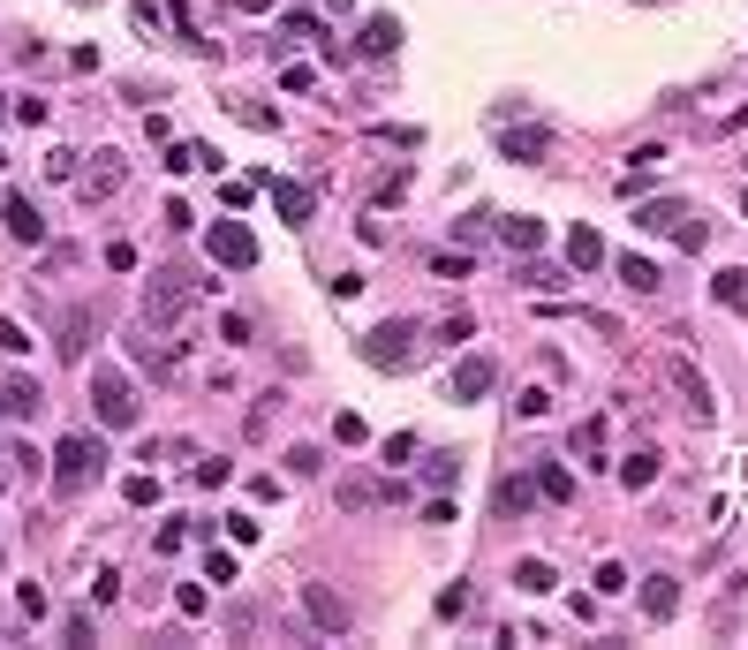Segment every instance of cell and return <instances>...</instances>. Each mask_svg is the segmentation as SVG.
I'll list each match as a JSON object with an SVG mask.
<instances>
[{
  "label": "cell",
  "mask_w": 748,
  "mask_h": 650,
  "mask_svg": "<svg viewBox=\"0 0 748 650\" xmlns=\"http://www.w3.org/2000/svg\"><path fill=\"white\" fill-rule=\"evenodd\" d=\"M91 416L106 431H136L144 424V401H136V378L121 363H91Z\"/></svg>",
  "instance_id": "obj_1"
},
{
  "label": "cell",
  "mask_w": 748,
  "mask_h": 650,
  "mask_svg": "<svg viewBox=\"0 0 748 650\" xmlns=\"http://www.w3.org/2000/svg\"><path fill=\"white\" fill-rule=\"evenodd\" d=\"M106 477V446L99 439H61L53 446V492H91Z\"/></svg>",
  "instance_id": "obj_2"
},
{
  "label": "cell",
  "mask_w": 748,
  "mask_h": 650,
  "mask_svg": "<svg viewBox=\"0 0 748 650\" xmlns=\"http://www.w3.org/2000/svg\"><path fill=\"white\" fill-rule=\"evenodd\" d=\"M197 288L204 280H189V273H152V288H144V325H182L189 318V303H197Z\"/></svg>",
  "instance_id": "obj_3"
},
{
  "label": "cell",
  "mask_w": 748,
  "mask_h": 650,
  "mask_svg": "<svg viewBox=\"0 0 748 650\" xmlns=\"http://www.w3.org/2000/svg\"><path fill=\"white\" fill-rule=\"evenodd\" d=\"M295 598H303V613H310V628H318V635H348V628H356V605L340 598L333 582H295Z\"/></svg>",
  "instance_id": "obj_4"
},
{
  "label": "cell",
  "mask_w": 748,
  "mask_h": 650,
  "mask_svg": "<svg viewBox=\"0 0 748 650\" xmlns=\"http://www.w3.org/2000/svg\"><path fill=\"white\" fill-rule=\"evenodd\" d=\"M658 371L673 378V394H680V409L696 416V424H711V416H718V394H711V378H703V371H696V363H688V356H665Z\"/></svg>",
  "instance_id": "obj_5"
},
{
  "label": "cell",
  "mask_w": 748,
  "mask_h": 650,
  "mask_svg": "<svg viewBox=\"0 0 748 650\" xmlns=\"http://www.w3.org/2000/svg\"><path fill=\"white\" fill-rule=\"evenodd\" d=\"M363 363H378V371H408V363H416V325L386 318L371 341H363Z\"/></svg>",
  "instance_id": "obj_6"
},
{
  "label": "cell",
  "mask_w": 748,
  "mask_h": 650,
  "mask_svg": "<svg viewBox=\"0 0 748 650\" xmlns=\"http://www.w3.org/2000/svg\"><path fill=\"white\" fill-rule=\"evenodd\" d=\"M91 341H99V310H61V318H53V356L61 363H84L91 356Z\"/></svg>",
  "instance_id": "obj_7"
},
{
  "label": "cell",
  "mask_w": 748,
  "mask_h": 650,
  "mask_svg": "<svg viewBox=\"0 0 748 650\" xmlns=\"http://www.w3.org/2000/svg\"><path fill=\"white\" fill-rule=\"evenodd\" d=\"M492 386H499V363L492 356H461L454 378H446V394H454V401H484Z\"/></svg>",
  "instance_id": "obj_8"
},
{
  "label": "cell",
  "mask_w": 748,
  "mask_h": 650,
  "mask_svg": "<svg viewBox=\"0 0 748 650\" xmlns=\"http://www.w3.org/2000/svg\"><path fill=\"white\" fill-rule=\"evenodd\" d=\"M212 257H220V265H235V273H242V265H257V235H250V227H242V220L212 227Z\"/></svg>",
  "instance_id": "obj_9"
},
{
  "label": "cell",
  "mask_w": 748,
  "mask_h": 650,
  "mask_svg": "<svg viewBox=\"0 0 748 650\" xmlns=\"http://www.w3.org/2000/svg\"><path fill=\"white\" fill-rule=\"evenodd\" d=\"M76 189H84V205H106L121 189V152H99V167H76Z\"/></svg>",
  "instance_id": "obj_10"
},
{
  "label": "cell",
  "mask_w": 748,
  "mask_h": 650,
  "mask_svg": "<svg viewBox=\"0 0 748 650\" xmlns=\"http://www.w3.org/2000/svg\"><path fill=\"white\" fill-rule=\"evenodd\" d=\"M544 152H552L544 129H499V159H514V167H537Z\"/></svg>",
  "instance_id": "obj_11"
},
{
  "label": "cell",
  "mask_w": 748,
  "mask_h": 650,
  "mask_svg": "<svg viewBox=\"0 0 748 650\" xmlns=\"http://www.w3.org/2000/svg\"><path fill=\"white\" fill-rule=\"evenodd\" d=\"M0 409H8V416H38V409H46V394H38V378H0Z\"/></svg>",
  "instance_id": "obj_12"
},
{
  "label": "cell",
  "mask_w": 748,
  "mask_h": 650,
  "mask_svg": "<svg viewBox=\"0 0 748 650\" xmlns=\"http://www.w3.org/2000/svg\"><path fill=\"white\" fill-rule=\"evenodd\" d=\"M0 220H8V235H16V242H46V220H38L31 197H8V205H0Z\"/></svg>",
  "instance_id": "obj_13"
},
{
  "label": "cell",
  "mask_w": 748,
  "mask_h": 650,
  "mask_svg": "<svg viewBox=\"0 0 748 650\" xmlns=\"http://www.w3.org/2000/svg\"><path fill=\"white\" fill-rule=\"evenodd\" d=\"M129 348H136V363H144V371H152V378H174V363H182V341L167 348V341H152V333H136Z\"/></svg>",
  "instance_id": "obj_14"
},
{
  "label": "cell",
  "mask_w": 748,
  "mask_h": 650,
  "mask_svg": "<svg viewBox=\"0 0 748 650\" xmlns=\"http://www.w3.org/2000/svg\"><path fill=\"white\" fill-rule=\"evenodd\" d=\"M529 484H537V499H552V507H567V499H575V477H567L560 462H537V469H529Z\"/></svg>",
  "instance_id": "obj_15"
},
{
  "label": "cell",
  "mask_w": 748,
  "mask_h": 650,
  "mask_svg": "<svg viewBox=\"0 0 748 650\" xmlns=\"http://www.w3.org/2000/svg\"><path fill=\"white\" fill-rule=\"evenodd\" d=\"M643 613H650V620H673V613H680V582H673V575H650V582H643Z\"/></svg>",
  "instance_id": "obj_16"
},
{
  "label": "cell",
  "mask_w": 748,
  "mask_h": 650,
  "mask_svg": "<svg viewBox=\"0 0 748 650\" xmlns=\"http://www.w3.org/2000/svg\"><path fill=\"white\" fill-rule=\"evenodd\" d=\"M567 265H575V273H597V265H605V242H597V227H575V235H567Z\"/></svg>",
  "instance_id": "obj_17"
},
{
  "label": "cell",
  "mask_w": 748,
  "mask_h": 650,
  "mask_svg": "<svg viewBox=\"0 0 748 650\" xmlns=\"http://www.w3.org/2000/svg\"><path fill=\"white\" fill-rule=\"evenodd\" d=\"M378 499H401V492H393V484H371V477H348V484H340V507H348V514L378 507Z\"/></svg>",
  "instance_id": "obj_18"
},
{
  "label": "cell",
  "mask_w": 748,
  "mask_h": 650,
  "mask_svg": "<svg viewBox=\"0 0 748 650\" xmlns=\"http://www.w3.org/2000/svg\"><path fill=\"white\" fill-rule=\"evenodd\" d=\"M393 46H401V16H371L363 23V53H371V61H386Z\"/></svg>",
  "instance_id": "obj_19"
},
{
  "label": "cell",
  "mask_w": 748,
  "mask_h": 650,
  "mask_svg": "<svg viewBox=\"0 0 748 650\" xmlns=\"http://www.w3.org/2000/svg\"><path fill=\"white\" fill-rule=\"evenodd\" d=\"M272 205H280V220H288V227H303L318 197H310V189H295V182H272Z\"/></svg>",
  "instance_id": "obj_20"
},
{
  "label": "cell",
  "mask_w": 748,
  "mask_h": 650,
  "mask_svg": "<svg viewBox=\"0 0 748 650\" xmlns=\"http://www.w3.org/2000/svg\"><path fill=\"white\" fill-rule=\"evenodd\" d=\"M499 242H507V250H537V242H544V220H522V212H507V220H499Z\"/></svg>",
  "instance_id": "obj_21"
},
{
  "label": "cell",
  "mask_w": 748,
  "mask_h": 650,
  "mask_svg": "<svg viewBox=\"0 0 748 650\" xmlns=\"http://www.w3.org/2000/svg\"><path fill=\"white\" fill-rule=\"evenodd\" d=\"M620 484H635V492H643V484H658V446H635L628 462H620Z\"/></svg>",
  "instance_id": "obj_22"
},
{
  "label": "cell",
  "mask_w": 748,
  "mask_h": 650,
  "mask_svg": "<svg viewBox=\"0 0 748 650\" xmlns=\"http://www.w3.org/2000/svg\"><path fill=\"white\" fill-rule=\"evenodd\" d=\"M711 303H726V310H748V273H733V265H726V273L711 280Z\"/></svg>",
  "instance_id": "obj_23"
},
{
  "label": "cell",
  "mask_w": 748,
  "mask_h": 650,
  "mask_svg": "<svg viewBox=\"0 0 748 650\" xmlns=\"http://www.w3.org/2000/svg\"><path fill=\"white\" fill-rule=\"evenodd\" d=\"M552 582H560V575H552V560H522V567H514V590H529V598H544Z\"/></svg>",
  "instance_id": "obj_24"
},
{
  "label": "cell",
  "mask_w": 748,
  "mask_h": 650,
  "mask_svg": "<svg viewBox=\"0 0 748 650\" xmlns=\"http://www.w3.org/2000/svg\"><path fill=\"white\" fill-rule=\"evenodd\" d=\"M673 220H680V205H673V197H658V205H643V212H635V227H643V235H673Z\"/></svg>",
  "instance_id": "obj_25"
},
{
  "label": "cell",
  "mask_w": 748,
  "mask_h": 650,
  "mask_svg": "<svg viewBox=\"0 0 748 650\" xmlns=\"http://www.w3.org/2000/svg\"><path fill=\"white\" fill-rule=\"evenodd\" d=\"M620 280H628L635 295H658V265H650V257H620Z\"/></svg>",
  "instance_id": "obj_26"
},
{
  "label": "cell",
  "mask_w": 748,
  "mask_h": 650,
  "mask_svg": "<svg viewBox=\"0 0 748 650\" xmlns=\"http://www.w3.org/2000/svg\"><path fill=\"white\" fill-rule=\"evenodd\" d=\"M424 484L454 492V484H461V454H431V462H424Z\"/></svg>",
  "instance_id": "obj_27"
},
{
  "label": "cell",
  "mask_w": 748,
  "mask_h": 650,
  "mask_svg": "<svg viewBox=\"0 0 748 650\" xmlns=\"http://www.w3.org/2000/svg\"><path fill=\"white\" fill-rule=\"evenodd\" d=\"M567 446H575V454H605V416H590V424H575V431H567Z\"/></svg>",
  "instance_id": "obj_28"
},
{
  "label": "cell",
  "mask_w": 748,
  "mask_h": 650,
  "mask_svg": "<svg viewBox=\"0 0 748 650\" xmlns=\"http://www.w3.org/2000/svg\"><path fill=\"white\" fill-rule=\"evenodd\" d=\"M620 590H628V567H620V560H597V598H620Z\"/></svg>",
  "instance_id": "obj_29"
},
{
  "label": "cell",
  "mask_w": 748,
  "mask_h": 650,
  "mask_svg": "<svg viewBox=\"0 0 748 650\" xmlns=\"http://www.w3.org/2000/svg\"><path fill=\"white\" fill-rule=\"evenodd\" d=\"M288 469H295V477H318V469H325V446H288Z\"/></svg>",
  "instance_id": "obj_30"
},
{
  "label": "cell",
  "mask_w": 748,
  "mask_h": 650,
  "mask_svg": "<svg viewBox=\"0 0 748 650\" xmlns=\"http://www.w3.org/2000/svg\"><path fill=\"white\" fill-rule=\"evenodd\" d=\"M514 416H529V424H537V416H552V394H544V386H522V401H514Z\"/></svg>",
  "instance_id": "obj_31"
},
{
  "label": "cell",
  "mask_w": 748,
  "mask_h": 650,
  "mask_svg": "<svg viewBox=\"0 0 748 650\" xmlns=\"http://www.w3.org/2000/svg\"><path fill=\"white\" fill-rule=\"evenodd\" d=\"M0 356H31V333L16 318H0Z\"/></svg>",
  "instance_id": "obj_32"
},
{
  "label": "cell",
  "mask_w": 748,
  "mask_h": 650,
  "mask_svg": "<svg viewBox=\"0 0 748 650\" xmlns=\"http://www.w3.org/2000/svg\"><path fill=\"white\" fill-rule=\"evenodd\" d=\"M333 439H340V446H363V439H371V431H363V416L348 409V416H333Z\"/></svg>",
  "instance_id": "obj_33"
},
{
  "label": "cell",
  "mask_w": 748,
  "mask_h": 650,
  "mask_svg": "<svg viewBox=\"0 0 748 650\" xmlns=\"http://www.w3.org/2000/svg\"><path fill=\"white\" fill-rule=\"evenodd\" d=\"M537 499V484H499V514H522Z\"/></svg>",
  "instance_id": "obj_34"
},
{
  "label": "cell",
  "mask_w": 748,
  "mask_h": 650,
  "mask_svg": "<svg viewBox=\"0 0 748 650\" xmlns=\"http://www.w3.org/2000/svg\"><path fill=\"white\" fill-rule=\"evenodd\" d=\"M16 613L23 620H46V590H38V582H23V590H16Z\"/></svg>",
  "instance_id": "obj_35"
},
{
  "label": "cell",
  "mask_w": 748,
  "mask_h": 650,
  "mask_svg": "<svg viewBox=\"0 0 748 650\" xmlns=\"http://www.w3.org/2000/svg\"><path fill=\"white\" fill-rule=\"evenodd\" d=\"M310 84H318V76H310V69H303V61H288V69H280V91H288V99H303V91H310Z\"/></svg>",
  "instance_id": "obj_36"
},
{
  "label": "cell",
  "mask_w": 748,
  "mask_h": 650,
  "mask_svg": "<svg viewBox=\"0 0 748 650\" xmlns=\"http://www.w3.org/2000/svg\"><path fill=\"white\" fill-rule=\"evenodd\" d=\"M121 492H129V507H159V477H129Z\"/></svg>",
  "instance_id": "obj_37"
},
{
  "label": "cell",
  "mask_w": 748,
  "mask_h": 650,
  "mask_svg": "<svg viewBox=\"0 0 748 650\" xmlns=\"http://www.w3.org/2000/svg\"><path fill=\"white\" fill-rule=\"evenodd\" d=\"M220 341H227V348L250 341V318H242V310H227V318H220Z\"/></svg>",
  "instance_id": "obj_38"
},
{
  "label": "cell",
  "mask_w": 748,
  "mask_h": 650,
  "mask_svg": "<svg viewBox=\"0 0 748 650\" xmlns=\"http://www.w3.org/2000/svg\"><path fill=\"white\" fill-rule=\"evenodd\" d=\"M46 174H53V182H76V152H61V144H53V152H46Z\"/></svg>",
  "instance_id": "obj_39"
},
{
  "label": "cell",
  "mask_w": 748,
  "mask_h": 650,
  "mask_svg": "<svg viewBox=\"0 0 748 650\" xmlns=\"http://www.w3.org/2000/svg\"><path fill=\"white\" fill-rule=\"evenodd\" d=\"M673 242H680V250H703V220H688V212H680V220H673Z\"/></svg>",
  "instance_id": "obj_40"
},
{
  "label": "cell",
  "mask_w": 748,
  "mask_h": 650,
  "mask_svg": "<svg viewBox=\"0 0 748 650\" xmlns=\"http://www.w3.org/2000/svg\"><path fill=\"white\" fill-rule=\"evenodd\" d=\"M288 38H325V23L303 16V8H288Z\"/></svg>",
  "instance_id": "obj_41"
},
{
  "label": "cell",
  "mask_w": 748,
  "mask_h": 650,
  "mask_svg": "<svg viewBox=\"0 0 748 650\" xmlns=\"http://www.w3.org/2000/svg\"><path fill=\"white\" fill-rule=\"evenodd\" d=\"M204 575H212V582H242V567L227 560V552H212V560H204Z\"/></svg>",
  "instance_id": "obj_42"
},
{
  "label": "cell",
  "mask_w": 748,
  "mask_h": 650,
  "mask_svg": "<svg viewBox=\"0 0 748 650\" xmlns=\"http://www.w3.org/2000/svg\"><path fill=\"white\" fill-rule=\"evenodd\" d=\"M658 159H665V144H635V152H628V167H635V174H650Z\"/></svg>",
  "instance_id": "obj_43"
},
{
  "label": "cell",
  "mask_w": 748,
  "mask_h": 650,
  "mask_svg": "<svg viewBox=\"0 0 748 650\" xmlns=\"http://www.w3.org/2000/svg\"><path fill=\"white\" fill-rule=\"evenodd\" d=\"M220 197H227V212H242L257 197V182H220Z\"/></svg>",
  "instance_id": "obj_44"
},
{
  "label": "cell",
  "mask_w": 748,
  "mask_h": 650,
  "mask_svg": "<svg viewBox=\"0 0 748 650\" xmlns=\"http://www.w3.org/2000/svg\"><path fill=\"white\" fill-rule=\"evenodd\" d=\"M235 8H250V16H265V8H272V0H235Z\"/></svg>",
  "instance_id": "obj_45"
},
{
  "label": "cell",
  "mask_w": 748,
  "mask_h": 650,
  "mask_svg": "<svg viewBox=\"0 0 748 650\" xmlns=\"http://www.w3.org/2000/svg\"><path fill=\"white\" fill-rule=\"evenodd\" d=\"M8 114H16V106H8V99H0V121H8Z\"/></svg>",
  "instance_id": "obj_46"
},
{
  "label": "cell",
  "mask_w": 748,
  "mask_h": 650,
  "mask_svg": "<svg viewBox=\"0 0 748 650\" xmlns=\"http://www.w3.org/2000/svg\"><path fill=\"white\" fill-rule=\"evenodd\" d=\"M333 8H348V0H333Z\"/></svg>",
  "instance_id": "obj_47"
}]
</instances>
